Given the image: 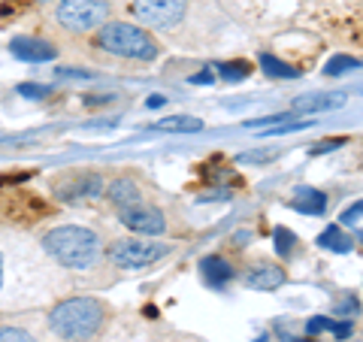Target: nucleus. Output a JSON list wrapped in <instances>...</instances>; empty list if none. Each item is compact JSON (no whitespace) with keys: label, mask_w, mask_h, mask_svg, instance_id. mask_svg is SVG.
Returning a JSON list of instances; mask_svg holds the SVG:
<instances>
[{"label":"nucleus","mask_w":363,"mask_h":342,"mask_svg":"<svg viewBox=\"0 0 363 342\" xmlns=\"http://www.w3.org/2000/svg\"><path fill=\"white\" fill-rule=\"evenodd\" d=\"M106 321L104 303L94 297H70L61 300L49 312V327L55 336H61L64 342H91Z\"/></svg>","instance_id":"f257e3e1"},{"label":"nucleus","mask_w":363,"mask_h":342,"mask_svg":"<svg viewBox=\"0 0 363 342\" xmlns=\"http://www.w3.org/2000/svg\"><path fill=\"white\" fill-rule=\"evenodd\" d=\"M43 248L67 270H88L100 258V236L88 227L61 224L43 236Z\"/></svg>","instance_id":"f03ea898"},{"label":"nucleus","mask_w":363,"mask_h":342,"mask_svg":"<svg viewBox=\"0 0 363 342\" xmlns=\"http://www.w3.org/2000/svg\"><path fill=\"white\" fill-rule=\"evenodd\" d=\"M100 45L116 58L130 61H155L161 52L149 33L136 25H128V21H112V25L100 28Z\"/></svg>","instance_id":"7ed1b4c3"},{"label":"nucleus","mask_w":363,"mask_h":342,"mask_svg":"<svg viewBox=\"0 0 363 342\" xmlns=\"http://www.w3.org/2000/svg\"><path fill=\"white\" fill-rule=\"evenodd\" d=\"M55 18H58L67 31L88 33V31H94L100 25H106L109 4L106 0H58Z\"/></svg>","instance_id":"20e7f679"},{"label":"nucleus","mask_w":363,"mask_h":342,"mask_svg":"<svg viewBox=\"0 0 363 342\" xmlns=\"http://www.w3.org/2000/svg\"><path fill=\"white\" fill-rule=\"evenodd\" d=\"M169 248L164 243H149V239H118L116 246L109 248L112 264L121 270H145L152 267L155 260L167 258Z\"/></svg>","instance_id":"39448f33"},{"label":"nucleus","mask_w":363,"mask_h":342,"mask_svg":"<svg viewBox=\"0 0 363 342\" xmlns=\"http://www.w3.org/2000/svg\"><path fill=\"white\" fill-rule=\"evenodd\" d=\"M188 0H133V13L152 28H176L185 18Z\"/></svg>","instance_id":"423d86ee"},{"label":"nucleus","mask_w":363,"mask_h":342,"mask_svg":"<svg viewBox=\"0 0 363 342\" xmlns=\"http://www.w3.org/2000/svg\"><path fill=\"white\" fill-rule=\"evenodd\" d=\"M121 224L130 227L133 233H143V236H161L167 231V221H164V212L155 209V206H133V209H121Z\"/></svg>","instance_id":"0eeeda50"},{"label":"nucleus","mask_w":363,"mask_h":342,"mask_svg":"<svg viewBox=\"0 0 363 342\" xmlns=\"http://www.w3.org/2000/svg\"><path fill=\"white\" fill-rule=\"evenodd\" d=\"M9 52L16 55L18 61H52L55 58V45L45 43V40H33V37H16L9 43Z\"/></svg>","instance_id":"6e6552de"},{"label":"nucleus","mask_w":363,"mask_h":342,"mask_svg":"<svg viewBox=\"0 0 363 342\" xmlns=\"http://www.w3.org/2000/svg\"><path fill=\"white\" fill-rule=\"evenodd\" d=\"M106 197L109 203L116 206L118 212L121 209H133V206H143V194H140V185H136L133 179H116V182H109V188H106Z\"/></svg>","instance_id":"1a4fd4ad"},{"label":"nucleus","mask_w":363,"mask_h":342,"mask_svg":"<svg viewBox=\"0 0 363 342\" xmlns=\"http://www.w3.org/2000/svg\"><path fill=\"white\" fill-rule=\"evenodd\" d=\"M285 270L276 267V264H260L257 270L248 272V288H255V291H276L279 285H285Z\"/></svg>","instance_id":"9d476101"},{"label":"nucleus","mask_w":363,"mask_h":342,"mask_svg":"<svg viewBox=\"0 0 363 342\" xmlns=\"http://www.w3.org/2000/svg\"><path fill=\"white\" fill-rule=\"evenodd\" d=\"M291 206L303 212V215H321L327 209V194H321L318 188H309V185H300L294 191V200Z\"/></svg>","instance_id":"9b49d317"},{"label":"nucleus","mask_w":363,"mask_h":342,"mask_svg":"<svg viewBox=\"0 0 363 342\" xmlns=\"http://www.w3.org/2000/svg\"><path fill=\"white\" fill-rule=\"evenodd\" d=\"M345 104L342 91H333V94H306L294 100V109L297 112H330Z\"/></svg>","instance_id":"f8f14e48"},{"label":"nucleus","mask_w":363,"mask_h":342,"mask_svg":"<svg viewBox=\"0 0 363 342\" xmlns=\"http://www.w3.org/2000/svg\"><path fill=\"white\" fill-rule=\"evenodd\" d=\"M200 272H203V279H206V285H212V288H224L227 279L233 276V267L227 264L224 258H218V255H209V258H203Z\"/></svg>","instance_id":"ddd939ff"},{"label":"nucleus","mask_w":363,"mask_h":342,"mask_svg":"<svg viewBox=\"0 0 363 342\" xmlns=\"http://www.w3.org/2000/svg\"><path fill=\"white\" fill-rule=\"evenodd\" d=\"M318 243H321V248H330V252H339V255H345V252H351V236H345L342 231H339L336 224H330L327 231L318 236Z\"/></svg>","instance_id":"4468645a"},{"label":"nucleus","mask_w":363,"mask_h":342,"mask_svg":"<svg viewBox=\"0 0 363 342\" xmlns=\"http://www.w3.org/2000/svg\"><path fill=\"white\" fill-rule=\"evenodd\" d=\"M157 131H169V133H197L203 128L200 118H191V116H173V118H164V121H155Z\"/></svg>","instance_id":"2eb2a0df"},{"label":"nucleus","mask_w":363,"mask_h":342,"mask_svg":"<svg viewBox=\"0 0 363 342\" xmlns=\"http://www.w3.org/2000/svg\"><path fill=\"white\" fill-rule=\"evenodd\" d=\"M260 70H264L267 76H272V79H297L300 73L294 70L291 64H285V61H279L276 55H260Z\"/></svg>","instance_id":"dca6fc26"},{"label":"nucleus","mask_w":363,"mask_h":342,"mask_svg":"<svg viewBox=\"0 0 363 342\" xmlns=\"http://www.w3.org/2000/svg\"><path fill=\"white\" fill-rule=\"evenodd\" d=\"M357 67H363V61L351 58V55H333V58L324 64V73H327V76H342V73L357 70Z\"/></svg>","instance_id":"f3484780"},{"label":"nucleus","mask_w":363,"mask_h":342,"mask_svg":"<svg viewBox=\"0 0 363 342\" xmlns=\"http://www.w3.org/2000/svg\"><path fill=\"white\" fill-rule=\"evenodd\" d=\"M76 194L79 197H97V194H104V179H100L97 173L76 176Z\"/></svg>","instance_id":"a211bd4d"},{"label":"nucleus","mask_w":363,"mask_h":342,"mask_svg":"<svg viewBox=\"0 0 363 342\" xmlns=\"http://www.w3.org/2000/svg\"><path fill=\"white\" fill-rule=\"evenodd\" d=\"M272 239H276V252H279V258H291V255H294V243H297V236H294L288 227H279V231L272 233Z\"/></svg>","instance_id":"6ab92c4d"},{"label":"nucleus","mask_w":363,"mask_h":342,"mask_svg":"<svg viewBox=\"0 0 363 342\" xmlns=\"http://www.w3.org/2000/svg\"><path fill=\"white\" fill-rule=\"evenodd\" d=\"M218 70H221V76H224V79H230V82H242V79L248 76V70H252V67L242 64V61H233V64H218Z\"/></svg>","instance_id":"aec40b11"},{"label":"nucleus","mask_w":363,"mask_h":342,"mask_svg":"<svg viewBox=\"0 0 363 342\" xmlns=\"http://www.w3.org/2000/svg\"><path fill=\"white\" fill-rule=\"evenodd\" d=\"M0 342H37L21 327H0Z\"/></svg>","instance_id":"412c9836"},{"label":"nucleus","mask_w":363,"mask_h":342,"mask_svg":"<svg viewBox=\"0 0 363 342\" xmlns=\"http://www.w3.org/2000/svg\"><path fill=\"white\" fill-rule=\"evenodd\" d=\"M357 312H360V303H357L354 297H345V300L333 309V315H342V318H354Z\"/></svg>","instance_id":"4be33fe9"},{"label":"nucleus","mask_w":363,"mask_h":342,"mask_svg":"<svg viewBox=\"0 0 363 342\" xmlns=\"http://www.w3.org/2000/svg\"><path fill=\"white\" fill-rule=\"evenodd\" d=\"M18 94H25V97H30V100H43L45 94H49V88H45V85H30V82H21V85H18Z\"/></svg>","instance_id":"5701e85b"},{"label":"nucleus","mask_w":363,"mask_h":342,"mask_svg":"<svg viewBox=\"0 0 363 342\" xmlns=\"http://www.w3.org/2000/svg\"><path fill=\"white\" fill-rule=\"evenodd\" d=\"M333 327V321L327 315H318V318H312L309 324H306V333L309 336H315V333H321V330H330Z\"/></svg>","instance_id":"b1692460"},{"label":"nucleus","mask_w":363,"mask_h":342,"mask_svg":"<svg viewBox=\"0 0 363 342\" xmlns=\"http://www.w3.org/2000/svg\"><path fill=\"white\" fill-rule=\"evenodd\" d=\"M360 215H363V200H357V203H351V206L339 215L342 219V224H357L360 221Z\"/></svg>","instance_id":"393cba45"},{"label":"nucleus","mask_w":363,"mask_h":342,"mask_svg":"<svg viewBox=\"0 0 363 342\" xmlns=\"http://www.w3.org/2000/svg\"><path fill=\"white\" fill-rule=\"evenodd\" d=\"M345 140H324V143H318L315 149H312V155H324V152H333V149H339Z\"/></svg>","instance_id":"a878e982"},{"label":"nucleus","mask_w":363,"mask_h":342,"mask_svg":"<svg viewBox=\"0 0 363 342\" xmlns=\"http://www.w3.org/2000/svg\"><path fill=\"white\" fill-rule=\"evenodd\" d=\"M330 330H333V333H336L339 339H345V336H351V321H339V324L333 321V327H330Z\"/></svg>","instance_id":"bb28decb"},{"label":"nucleus","mask_w":363,"mask_h":342,"mask_svg":"<svg viewBox=\"0 0 363 342\" xmlns=\"http://www.w3.org/2000/svg\"><path fill=\"white\" fill-rule=\"evenodd\" d=\"M191 82H194V85H203V82H206V85H209V82H215V76H212L209 70H200L197 76H191Z\"/></svg>","instance_id":"cd10ccee"},{"label":"nucleus","mask_w":363,"mask_h":342,"mask_svg":"<svg viewBox=\"0 0 363 342\" xmlns=\"http://www.w3.org/2000/svg\"><path fill=\"white\" fill-rule=\"evenodd\" d=\"M164 104H167V97H161V94H152V97H149V106H152V109H155V106H164Z\"/></svg>","instance_id":"c85d7f7f"},{"label":"nucleus","mask_w":363,"mask_h":342,"mask_svg":"<svg viewBox=\"0 0 363 342\" xmlns=\"http://www.w3.org/2000/svg\"><path fill=\"white\" fill-rule=\"evenodd\" d=\"M0 288H4V255H0Z\"/></svg>","instance_id":"c756f323"},{"label":"nucleus","mask_w":363,"mask_h":342,"mask_svg":"<svg viewBox=\"0 0 363 342\" xmlns=\"http://www.w3.org/2000/svg\"><path fill=\"white\" fill-rule=\"evenodd\" d=\"M300 342H315V339H300Z\"/></svg>","instance_id":"7c9ffc66"},{"label":"nucleus","mask_w":363,"mask_h":342,"mask_svg":"<svg viewBox=\"0 0 363 342\" xmlns=\"http://www.w3.org/2000/svg\"><path fill=\"white\" fill-rule=\"evenodd\" d=\"M360 239H363V233H360Z\"/></svg>","instance_id":"2f4dec72"}]
</instances>
